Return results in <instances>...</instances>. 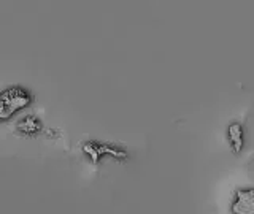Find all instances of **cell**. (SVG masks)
Returning <instances> with one entry per match:
<instances>
[{"label":"cell","instance_id":"1","mask_svg":"<svg viewBox=\"0 0 254 214\" xmlns=\"http://www.w3.org/2000/svg\"><path fill=\"white\" fill-rule=\"evenodd\" d=\"M234 214H254V189L238 190L232 203Z\"/></svg>","mask_w":254,"mask_h":214},{"label":"cell","instance_id":"2","mask_svg":"<svg viewBox=\"0 0 254 214\" xmlns=\"http://www.w3.org/2000/svg\"><path fill=\"white\" fill-rule=\"evenodd\" d=\"M229 135L232 137V141H234V145H235V151H240V148H242V137H243L240 125H238V124H234V125L229 129Z\"/></svg>","mask_w":254,"mask_h":214}]
</instances>
